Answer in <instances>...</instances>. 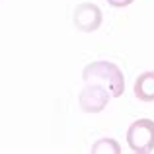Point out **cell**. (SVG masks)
Listing matches in <instances>:
<instances>
[{"mask_svg": "<svg viewBox=\"0 0 154 154\" xmlns=\"http://www.w3.org/2000/svg\"><path fill=\"white\" fill-rule=\"evenodd\" d=\"M82 78L86 84L103 86L111 94V98L123 96V90H125L123 72L117 64L109 63V60H96V63L86 64V68L82 70Z\"/></svg>", "mask_w": 154, "mask_h": 154, "instance_id": "cell-1", "label": "cell"}, {"mask_svg": "<svg viewBox=\"0 0 154 154\" xmlns=\"http://www.w3.org/2000/svg\"><path fill=\"white\" fill-rule=\"evenodd\" d=\"M127 144L133 152L146 154L154 150V121L137 119L127 129Z\"/></svg>", "mask_w": 154, "mask_h": 154, "instance_id": "cell-2", "label": "cell"}, {"mask_svg": "<svg viewBox=\"0 0 154 154\" xmlns=\"http://www.w3.org/2000/svg\"><path fill=\"white\" fill-rule=\"evenodd\" d=\"M109 98H111V94L103 86H100V84H86L78 96V105L86 113H100L107 107Z\"/></svg>", "mask_w": 154, "mask_h": 154, "instance_id": "cell-3", "label": "cell"}, {"mask_svg": "<svg viewBox=\"0 0 154 154\" xmlns=\"http://www.w3.org/2000/svg\"><path fill=\"white\" fill-rule=\"evenodd\" d=\"M74 26L84 33H92L102 26V10L92 2H82L74 10Z\"/></svg>", "mask_w": 154, "mask_h": 154, "instance_id": "cell-4", "label": "cell"}, {"mask_svg": "<svg viewBox=\"0 0 154 154\" xmlns=\"http://www.w3.org/2000/svg\"><path fill=\"white\" fill-rule=\"evenodd\" d=\"M133 90L140 102H154V70H146L137 76Z\"/></svg>", "mask_w": 154, "mask_h": 154, "instance_id": "cell-5", "label": "cell"}, {"mask_svg": "<svg viewBox=\"0 0 154 154\" xmlns=\"http://www.w3.org/2000/svg\"><path fill=\"white\" fill-rule=\"evenodd\" d=\"M92 152L94 154H119L121 146L113 139H100L92 144Z\"/></svg>", "mask_w": 154, "mask_h": 154, "instance_id": "cell-6", "label": "cell"}, {"mask_svg": "<svg viewBox=\"0 0 154 154\" xmlns=\"http://www.w3.org/2000/svg\"><path fill=\"white\" fill-rule=\"evenodd\" d=\"M133 2H135V0H107V4H111L113 8H125Z\"/></svg>", "mask_w": 154, "mask_h": 154, "instance_id": "cell-7", "label": "cell"}]
</instances>
